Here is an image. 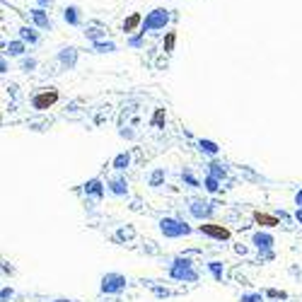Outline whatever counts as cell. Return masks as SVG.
<instances>
[{
  "label": "cell",
  "mask_w": 302,
  "mask_h": 302,
  "mask_svg": "<svg viewBox=\"0 0 302 302\" xmlns=\"http://www.w3.org/2000/svg\"><path fill=\"white\" fill-rule=\"evenodd\" d=\"M58 63L63 65V68L73 70V68L77 65V49H73V46L60 49V51H58Z\"/></svg>",
  "instance_id": "cell-8"
},
{
  "label": "cell",
  "mask_w": 302,
  "mask_h": 302,
  "mask_svg": "<svg viewBox=\"0 0 302 302\" xmlns=\"http://www.w3.org/2000/svg\"><path fill=\"white\" fill-rule=\"evenodd\" d=\"M198 150L206 152V155H210V157H215L220 148H218V143H213V140H203V138H201V140H198Z\"/></svg>",
  "instance_id": "cell-19"
},
{
  "label": "cell",
  "mask_w": 302,
  "mask_h": 302,
  "mask_svg": "<svg viewBox=\"0 0 302 302\" xmlns=\"http://www.w3.org/2000/svg\"><path fill=\"white\" fill-rule=\"evenodd\" d=\"M295 203H298V208H302V189L295 193Z\"/></svg>",
  "instance_id": "cell-35"
},
{
  "label": "cell",
  "mask_w": 302,
  "mask_h": 302,
  "mask_svg": "<svg viewBox=\"0 0 302 302\" xmlns=\"http://www.w3.org/2000/svg\"><path fill=\"white\" fill-rule=\"evenodd\" d=\"M85 193L87 196H94V198H102L104 196V184L102 179H90L85 184Z\"/></svg>",
  "instance_id": "cell-13"
},
{
  "label": "cell",
  "mask_w": 302,
  "mask_h": 302,
  "mask_svg": "<svg viewBox=\"0 0 302 302\" xmlns=\"http://www.w3.org/2000/svg\"><path fill=\"white\" fill-rule=\"evenodd\" d=\"M12 295H15V290H12V288H2V295H0V298H2V302H7Z\"/></svg>",
  "instance_id": "cell-34"
},
{
  "label": "cell",
  "mask_w": 302,
  "mask_h": 302,
  "mask_svg": "<svg viewBox=\"0 0 302 302\" xmlns=\"http://www.w3.org/2000/svg\"><path fill=\"white\" fill-rule=\"evenodd\" d=\"M170 19H172V15H170V10H167V7H155V10H150V12L145 15L140 32H143V34H148V32L165 29V27L170 24Z\"/></svg>",
  "instance_id": "cell-1"
},
{
  "label": "cell",
  "mask_w": 302,
  "mask_h": 302,
  "mask_svg": "<svg viewBox=\"0 0 302 302\" xmlns=\"http://www.w3.org/2000/svg\"><path fill=\"white\" fill-rule=\"evenodd\" d=\"M264 298H261V293H249V295H242L240 302H261Z\"/></svg>",
  "instance_id": "cell-30"
},
{
  "label": "cell",
  "mask_w": 302,
  "mask_h": 302,
  "mask_svg": "<svg viewBox=\"0 0 302 302\" xmlns=\"http://www.w3.org/2000/svg\"><path fill=\"white\" fill-rule=\"evenodd\" d=\"M162 121H165V109H157L155 116H152V126H160Z\"/></svg>",
  "instance_id": "cell-33"
},
{
  "label": "cell",
  "mask_w": 302,
  "mask_h": 302,
  "mask_svg": "<svg viewBox=\"0 0 302 302\" xmlns=\"http://www.w3.org/2000/svg\"><path fill=\"white\" fill-rule=\"evenodd\" d=\"M266 298H271V300H285L288 295L281 293V290H266Z\"/></svg>",
  "instance_id": "cell-31"
},
{
  "label": "cell",
  "mask_w": 302,
  "mask_h": 302,
  "mask_svg": "<svg viewBox=\"0 0 302 302\" xmlns=\"http://www.w3.org/2000/svg\"><path fill=\"white\" fill-rule=\"evenodd\" d=\"M203 186H206L208 193H218V191H220V179L213 177V174H208V177L203 179Z\"/></svg>",
  "instance_id": "cell-22"
},
{
  "label": "cell",
  "mask_w": 302,
  "mask_h": 302,
  "mask_svg": "<svg viewBox=\"0 0 302 302\" xmlns=\"http://www.w3.org/2000/svg\"><path fill=\"white\" fill-rule=\"evenodd\" d=\"M138 27H143V17H140V12H131V15L123 19V32L131 34V32H135Z\"/></svg>",
  "instance_id": "cell-11"
},
{
  "label": "cell",
  "mask_w": 302,
  "mask_h": 302,
  "mask_svg": "<svg viewBox=\"0 0 302 302\" xmlns=\"http://www.w3.org/2000/svg\"><path fill=\"white\" fill-rule=\"evenodd\" d=\"M160 232L170 240H177V237H184V235H191V227L186 223H181L177 218H162L160 220Z\"/></svg>",
  "instance_id": "cell-3"
},
{
  "label": "cell",
  "mask_w": 302,
  "mask_h": 302,
  "mask_svg": "<svg viewBox=\"0 0 302 302\" xmlns=\"http://www.w3.org/2000/svg\"><path fill=\"white\" fill-rule=\"evenodd\" d=\"M92 46H94L97 54H114V51H116V44H114V41H107V39H104V41H97V44H92Z\"/></svg>",
  "instance_id": "cell-21"
},
{
  "label": "cell",
  "mask_w": 302,
  "mask_h": 302,
  "mask_svg": "<svg viewBox=\"0 0 302 302\" xmlns=\"http://www.w3.org/2000/svg\"><path fill=\"white\" fill-rule=\"evenodd\" d=\"M17 32H19V39H22L24 44H37V41H39V34H37L32 27H27V24H22Z\"/></svg>",
  "instance_id": "cell-17"
},
{
  "label": "cell",
  "mask_w": 302,
  "mask_h": 302,
  "mask_svg": "<svg viewBox=\"0 0 302 302\" xmlns=\"http://www.w3.org/2000/svg\"><path fill=\"white\" fill-rule=\"evenodd\" d=\"M210 174L218 177V179H223V177L227 174V170H225V165H220V162H210Z\"/></svg>",
  "instance_id": "cell-24"
},
{
  "label": "cell",
  "mask_w": 302,
  "mask_h": 302,
  "mask_svg": "<svg viewBox=\"0 0 302 302\" xmlns=\"http://www.w3.org/2000/svg\"><path fill=\"white\" fill-rule=\"evenodd\" d=\"M208 268H210V273H213L215 281H223V264H220V261H210Z\"/></svg>",
  "instance_id": "cell-25"
},
{
  "label": "cell",
  "mask_w": 302,
  "mask_h": 302,
  "mask_svg": "<svg viewBox=\"0 0 302 302\" xmlns=\"http://www.w3.org/2000/svg\"><path fill=\"white\" fill-rule=\"evenodd\" d=\"M133 235H135V232H133L131 227H126V230H119V232H116L119 240H133Z\"/></svg>",
  "instance_id": "cell-32"
},
{
  "label": "cell",
  "mask_w": 302,
  "mask_h": 302,
  "mask_svg": "<svg viewBox=\"0 0 302 302\" xmlns=\"http://www.w3.org/2000/svg\"><path fill=\"white\" fill-rule=\"evenodd\" d=\"M121 290H126V278L121 273H107L102 278V293L107 295H116Z\"/></svg>",
  "instance_id": "cell-5"
},
{
  "label": "cell",
  "mask_w": 302,
  "mask_h": 302,
  "mask_svg": "<svg viewBox=\"0 0 302 302\" xmlns=\"http://www.w3.org/2000/svg\"><path fill=\"white\" fill-rule=\"evenodd\" d=\"M295 220H298V223L302 225V208H298V210H295Z\"/></svg>",
  "instance_id": "cell-37"
},
{
  "label": "cell",
  "mask_w": 302,
  "mask_h": 302,
  "mask_svg": "<svg viewBox=\"0 0 302 302\" xmlns=\"http://www.w3.org/2000/svg\"><path fill=\"white\" fill-rule=\"evenodd\" d=\"M109 191L114 196H126L128 193V181L123 179V177H114V179L109 181Z\"/></svg>",
  "instance_id": "cell-14"
},
{
  "label": "cell",
  "mask_w": 302,
  "mask_h": 302,
  "mask_svg": "<svg viewBox=\"0 0 302 302\" xmlns=\"http://www.w3.org/2000/svg\"><path fill=\"white\" fill-rule=\"evenodd\" d=\"M5 54H10V56H24L27 54V44L22 39H15V41H10L5 46Z\"/></svg>",
  "instance_id": "cell-16"
},
{
  "label": "cell",
  "mask_w": 302,
  "mask_h": 302,
  "mask_svg": "<svg viewBox=\"0 0 302 302\" xmlns=\"http://www.w3.org/2000/svg\"><path fill=\"white\" fill-rule=\"evenodd\" d=\"M170 278L184 281V283H196V281H198V273L193 271V264H191L189 259L177 256V259L172 261V266H170Z\"/></svg>",
  "instance_id": "cell-2"
},
{
  "label": "cell",
  "mask_w": 302,
  "mask_h": 302,
  "mask_svg": "<svg viewBox=\"0 0 302 302\" xmlns=\"http://www.w3.org/2000/svg\"><path fill=\"white\" fill-rule=\"evenodd\" d=\"M254 223L256 225H261V227H276V225H281V220L276 218V215H268V213H254Z\"/></svg>",
  "instance_id": "cell-12"
},
{
  "label": "cell",
  "mask_w": 302,
  "mask_h": 302,
  "mask_svg": "<svg viewBox=\"0 0 302 302\" xmlns=\"http://www.w3.org/2000/svg\"><path fill=\"white\" fill-rule=\"evenodd\" d=\"M198 232H203V235H208V237H213V240H230V230L227 227H223V225H210V223H203L201 227H198Z\"/></svg>",
  "instance_id": "cell-7"
},
{
  "label": "cell",
  "mask_w": 302,
  "mask_h": 302,
  "mask_svg": "<svg viewBox=\"0 0 302 302\" xmlns=\"http://www.w3.org/2000/svg\"><path fill=\"white\" fill-rule=\"evenodd\" d=\"M54 302H70V300H54Z\"/></svg>",
  "instance_id": "cell-39"
},
{
  "label": "cell",
  "mask_w": 302,
  "mask_h": 302,
  "mask_svg": "<svg viewBox=\"0 0 302 302\" xmlns=\"http://www.w3.org/2000/svg\"><path fill=\"white\" fill-rule=\"evenodd\" d=\"M128 165H131V152H119V155L114 157V162H112V167H114L116 172H126Z\"/></svg>",
  "instance_id": "cell-18"
},
{
  "label": "cell",
  "mask_w": 302,
  "mask_h": 302,
  "mask_svg": "<svg viewBox=\"0 0 302 302\" xmlns=\"http://www.w3.org/2000/svg\"><path fill=\"white\" fill-rule=\"evenodd\" d=\"M251 244L264 254V251H271V246H273V235H268V232H254V237H251Z\"/></svg>",
  "instance_id": "cell-9"
},
{
  "label": "cell",
  "mask_w": 302,
  "mask_h": 302,
  "mask_svg": "<svg viewBox=\"0 0 302 302\" xmlns=\"http://www.w3.org/2000/svg\"><path fill=\"white\" fill-rule=\"evenodd\" d=\"M165 179V170H155L152 174H150V186H160Z\"/></svg>",
  "instance_id": "cell-26"
},
{
  "label": "cell",
  "mask_w": 302,
  "mask_h": 302,
  "mask_svg": "<svg viewBox=\"0 0 302 302\" xmlns=\"http://www.w3.org/2000/svg\"><path fill=\"white\" fill-rule=\"evenodd\" d=\"M143 39H145V34L140 32L138 37H131V39H128V44H131L133 49H140V46H143Z\"/></svg>",
  "instance_id": "cell-29"
},
{
  "label": "cell",
  "mask_w": 302,
  "mask_h": 302,
  "mask_svg": "<svg viewBox=\"0 0 302 302\" xmlns=\"http://www.w3.org/2000/svg\"><path fill=\"white\" fill-rule=\"evenodd\" d=\"M63 19H65L68 24L77 27V24H80V7H77V5H68V7L63 10Z\"/></svg>",
  "instance_id": "cell-15"
},
{
  "label": "cell",
  "mask_w": 302,
  "mask_h": 302,
  "mask_svg": "<svg viewBox=\"0 0 302 302\" xmlns=\"http://www.w3.org/2000/svg\"><path fill=\"white\" fill-rule=\"evenodd\" d=\"M19 68H22V73H32L37 68V58H22Z\"/></svg>",
  "instance_id": "cell-27"
},
{
  "label": "cell",
  "mask_w": 302,
  "mask_h": 302,
  "mask_svg": "<svg viewBox=\"0 0 302 302\" xmlns=\"http://www.w3.org/2000/svg\"><path fill=\"white\" fill-rule=\"evenodd\" d=\"M85 37L92 41V44H97V41H104V37H107V32H102L99 27H90L87 32H85Z\"/></svg>",
  "instance_id": "cell-20"
},
{
  "label": "cell",
  "mask_w": 302,
  "mask_h": 302,
  "mask_svg": "<svg viewBox=\"0 0 302 302\" xmlns=\"http://www.w3.org/2000/svg\"><path fill=\"white\" fill-rule=\"evenodd\" d=\"M29 12H32V19H34V24H37L39 29H51V27H54V22H51L49 12H44V7H34V10H29Z\"/></svg>",
  "instance_id": "cell-10"
},
{
  "label": "cell",
  "mask_w": 302,
  "mask_h": 302,
  "mask_svg": "<svg viewBox=\"0 0 302 302\" xmlns=\"http://www.w3.org/2000/svg\"><path fill=\"white\" fill-rule=\"evenodd\" d=\"M58 90L56 87H44L41 92H37L34 97H32V107L37 109V112H44V109H51L56 102H58Z\"/></svg>",
  "instance_id": "cell-4"
},
{
  "label": "cell",
  "mask_w": 302,
  "mask_h": 302,
  "mask_svg": "<svg viewBox=\"0 0 302 302\" xmlns=\"http://www.w3.org/2000/svg\"><path fill=\"white\" fill-rule=\"evenodd\" d=\"M181 177H184V181H186V184H191V186H201V181L196 179V177H193L189 170H184V172H181Z\"/></svg>",
  "instance_id": "cell-28"
},
{
  "label": "cell",
  "mask_w": 302,
  "mask_h": 302,
  "mask_svg": "<svg viewBox=\"0 0 302 302\" xmlns=\"http://www.w3.org/2000/svg\"><path fill=\"white\" fill-rule=\"evenodd\" d=\"M0 73H7V60L5 58L0 60Z\"/></svg>",
  "instance_id": "cell-36"
},
{
  "label": "cell",
  "mask_w": 302,
  "mask_h": 302,
  "mask_svg": "<svg viewBox=\"0 0 302 302\" xmlns=\"http://www.w3.org/2000/svg\"><path fill=\"white\" fill-rule=\"evenodd\" d=\"M39 5H51V0H37Z\"/></svg>",
  "instance_id": "cell-38"
},
{
  "label": "cell",
  "mask_w": 302,
  "mask_h": 302,
  "mask_svg": "<svg viewBox=\"0 0 302 302\" xmlns=\"http://www.w3.org/2000/svg\"><path fill=\"white\" fill-rule=\"evenodd\" d=\"M174 44H177V32H167V37H165V54H172L174 51Z\"/></svg>",
  "instance_id": "cell-23"
},
{
  "label": "cell",
  "mask_w": 302,
  "mask_h": 302,
  "mask_svg": "<svg viewBox=\"0 0 302 302\" xmlns=\"http://www.w3.org/2000/svg\"><path fill=\"white\" fill-rule=\"evenodd\" d=\"M189 210H191V215L196 218V220H208L210 215H213V206L210 203H206V201H191V206H189Z\"/></svg>",
  "instance_id": "cell-6"
}]
</instances>
